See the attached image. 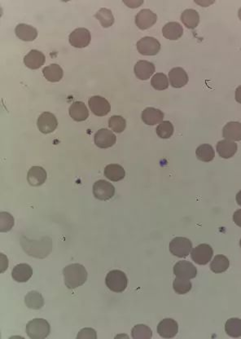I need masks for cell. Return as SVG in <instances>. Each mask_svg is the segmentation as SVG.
<instances>
[{"mask_svg": "<svg viewBox=\"0 0 241 339\" xmlns=\"http://www.w3.org/2000/svg\"><path fill=\"white\" fill-rule=\"evenodd\" d=\"M27 308L33 310H40L44 306V299L40 292L30 291L25 297Z\"/></svg>", "mask_w": 241, "mask_h": 339, "instance_id": "cell-28", "label": "cell"}, {"mask_svg": "<svg viewBox=\"0 0 241 339\" xmlns=\"http://www.w3.org/2000/svg\"><path fill=\"white\" fill-rule=\"evenodd\" d=\"M196 154L198 159L204 162L213 161L215 157V150L210 145H200L196 149Z\"/></svg>", "mask_w": 241, "mask_h": 339, "instance_id": "cell-32", "label": "cell"}, {"mask_svg": "<svg viewBox=\"0 0 241 339\" xmlns=\"http://www.w3.org/2000/svg\"><path fill=\"white\" fill-rule=\"evenodd\" d=\"M178 331L179 325L173 319H164L159 323L157 326V333L163 338H172L176 337Z\"/></svg>", "mask_w": 241, "mask_h": 339, "instance_id": "cell-14", "label": "cell"}, {"mask_svg": "<svg viewBox=\"0 0 241 339\" xmlns=\"http://www.w3.org/2000/svg\"><path fill=\"white\" fill-rule=\"evenodd\" d=\"M173 287L176 294H185L192 290V285L188 279L176 277L174 281Z\"/></svg>", "mask_w": 241, "mask_h": 339, "instance_id": "cell-36", "label": "cell"}, {"mask_svg": "<svg viewBox=\"0 0 241 339\" xmlns=\"http://www.w3.org/2000/svg\"><path fill=\"white\" fill-rule=\"evenodd\" d=\"M239 246H240L241 247V239H240V242H239Z\"/></svg>", "mask_w": 241, "mask_h": 339, "instance_id": "cell-46", "label": "cell"}, {"mask_svg": "<svg viewBox=\"0 0 241 339\" xmlns=\"http://www.w3.org/2000/svg\"><path fill=\"white\" fill-rule=\"evenodd\" d=\"M157 135L161 139H169L174 133V126L169 121H163L156 129Z\"/></svg>", "mask_w": 241, "mask_h": 339, "instance_id": "cell-38", "label": "cell"}, {"mask_svg": "<svg viewBox=\"0 0 241 339\" xmlns=\"http://www.w3.org/2000/svg\"><path fill=\"white\" fill-rule=\"evenodd\" d=\"M229 265H230V262L227 257L219 254L215 256L211 262V271L215 273H224L228 269Z\"/></svg>", "mask_w": 241, "mask_h": 339, "instance_id": "cell-31", "label": "cell"}, {"mask_svg": "<svg viewBox=\"0 0 241 339\" xmlns=\"http://www.w3.org/2000/svg\"><path fill=\"white\" fill-rule=\"evenodd\" d=\"M217 152L221 157L228 159L236 153L237 145L235 142L227 140L219 141L217 145Z\"/></svg>", "mask_w": 241, "mask_h": 339, "instance_id": "cell-26", "label": "cell"}, {"mask_svg": "<svg viewBox=\"0 0 241 339\" xmlns=\"http://www.w3.org/2000/svg\"><path fill=\"white\" fill-rule=\"evenodd\" d=\"M93 194L100 201H108L115 194V188L111 183L106 180H98L93 185Z\"/></svg>", "mask_w": 241, "mask_h": 339, "instance_id": "cell-6", "label": "cell"}, {"mask_svg": "<svg viewBox=\"0 0 241 339\" xmlns=\"http://www.w3.org/2000/svg\"><path fill=\"white\" fill-rule=\"evenodd\" d=\"M77 338H96V332L95 329L86 328L82 329L77 336Z\"/></svg>", "mask_w": 241, "mask_h": 339, "instance_id": "cell-41", "label": "cell"}, {"mask_svg": "<svg viewBox=\"0 0 241 339\" xmlns=\"http://www.w3.org/2000/svg\"><path fill=\"white\" fill-rule=\"evenodd\" d=\"M235 99L238 103L241 104V85L235 90Z\"/></svg>", "mask_w": 241, "mask_h": 339, "instance_id": "cell-43", "label": "cell"}, {"mask_svg": "<svg viewBox=\"0 0 241 339\" xmlns=\"http://www.w3.org/2000/svg\"><path fill=\"white\" fill-rule=\"evenodd\" d=\"M169 83L175 88H181L188 82V74L184 69L177 67L174 68L169 73Z\"/></svg>", "mask_w": 241, "mask_h": 339, "instance_id": "cell-18", "label": "cell"}, {"mask_svg": "<svg viewBox=\"0 0 241 339\" xmlns=\"http://www.w3.org/2000/svg\"><path fill=\"white\" fill-rule=\"evenodd\" d=\"M157 16L153 11L149 9H143L138 14L136 15L135 24L139 29H148L153 26L157 22Z\"/></svg>", "mask_w": 241, "mask_h": 339, "instance_id": "cell-15", "label": "cell"}, {"mask_svg": "<svg viewBox=\"0 0 241 339\" xmlns=\"http://www.w3.org/2000/svg\"><path fill=\"white\" fill-rule=\"evenodd\" d=\"M164 113L158 109L149 107L145 109L142 113V120L145 124L154 126L162 122Z\"/></svg>", "mask_w": 241, "mask_h": 339, "instance_id": "cell-21", "label": "cell"}, {"mask_svg": "<svg viewBox=\"0 0 241 339\" xmlns=\"http://www.w3.org/2000/svg\"><path fill=\"white\" fill-rule=\"evenodd\" d=\"M117 137L108 129H100L95 134V144L100 149H108L113 147L116 144Z\"/></svg>", "mask_w": 241, "mask_h": 339, "instance_id": "cell-13", "label": "cell"}, {"mask_svg": "<svg viewBox=\"0 0 241 339\" xmlns=\"http://www.w3.org/2000/svg\"><path fill=\"white\" fill-rule=\"evenodd\" d=\"M174 274L179 278L193 279L197 275V269L188 261H179L174 267Z\"/></svg>", "mask_w": 241, "mask_h": 339, "instance_id": "cell-11", "label": "cell"}, {"mask_svg": "<svg viewBox=\"0 0 241 339\" xmlns=\"http://www.w3.org/2000/svg\"><path fill=\"white\" fill-rule=\"evenodd\" d=\"M14 226V219L7 212L0 213V231L2 232H9Z\"/></svg>", "mask_w": 241, "mask_h": 339, "instance_id": "cell-40", "label": "cell"}, {"mask_svg": "<svg viewBox=\"0 0 241 339\" xmlns=\"http://www.w3.org/2000/svg\"><path fill=\"white\" fill-rule=\"evenodd\" d=\"M135 76L141 80H148L154 74L155 65L147 60H140L134 65Z\"/></svg>", "mask_w": 241, "mask_h": 339, "instance_id": "cell-19", "label": "cell"}, {"mask_svg": "<svg viewBox=\"0 0 241 339\" xmlns=\"http://www.w3.org/2000/svg\"><path fill=\"white\" fill-rule=\"evenodd\" d=\"M136 46L139 52L144 56H155L161 50V44L153 37L142 38Z\"/></svg>", "mask_w": 241, "mask_h": 339, "instance_id": "cell-7", "label": "cell"}, {"mask_svg": "<svg viewBox=\"0 0 241 339\" xmlns=\"http://www.w3.org/2000/svg\"><path fill=\"white\" fill-rule=\"evenodd\" d=\"M51 327L44 319H33L26 325V333L32 339H44L49 336Z\"/></svg>", "mask_w": 241, "mask_h": 339, "instance_id": "cell-3", "label": "cell"}, {"mask_svg": "<svg viewBox=\"0 0 241 339\" xmlns=\"http://www.w3.org/2000/svg\"><path fill=\"white\" fill-rule=\"evenodd\" d=\"M223 135L230 141H241V123L230 122L223 127Z\"/></svg>", "mask_w": 241, "mask_h": 339, "instance_id": "cell-25", "label": "cell"}, {"mask_svg": "<svg viewBox=\"0 0 241 339\" xmlns=\"http://www.w3.org/2000/svg\"><path fill=\"white\" fill-rule=\"evenodd\" d=\"M48 178L47 172L41 166H33L27 174V180L31 186H41Z\"/></svg>", "mask_w": 241, "mask_h": 339, "instance_id": "cell-16", "label": "cell"}, {"mask_svg": "<svg viewBox=\"0 0 241 339\" xmlns=\"http://www.w3.org/2000/svg\"><path fill=\"white\" fill-rule=\"evenodd\" d=\"M105 176L111 181L118 182L125 178L126 172L122 165L118 164H110L105 168Z\"/></svg>", "mask_w": 241, "mask_h": 339, "instance_id": "cell-27", "label": "cell"}, {"mask_svg": "<svg viewBox=\"0 0 241 339\" xmlns=\"http://www.w3.org/2000/svg\"><path fill=\"white\" fill-rule=\"evenodd\" d=\"M171 254L178 258H186L192 249V242L186 238H176L171 241L169 246Z\"/></svg>", "mask_w": 241, "mask_h": 339, "instance_id": "cell-5", "label": "cell"}, {"mask_svg": "<svg viewBox=\"0 0 241 339\" xmlns=\"http://www.w3.org/2000/svg\"><path fill=\"white\" fill-rule=\"evenodd\" d=\"M15 33L20 40L25 42L33 41L38 36L37 29L26 24H19L16 27Z\"/></svg>", "mask_w": 241, "mask_h": 339, "instance_id": "cell-22", "label": "cell"}, {"mask_svg": "<svg viewBox=\"0 0 241 339\" xmlns=\"http://www.w3.org/2000/svg\"><path fill=\"white\" fill-rule=\"evenodd\" d=\"M106 283L111 291L122 293L127 287L128 280L126 274L120 270H113L108 273Z\"/></svg>", "mask_w": 241, "mask_h": 339, "instance_id": "cell-4", "label": "cell"}, {"mask_svg": "<svg viewBox=\"0 0 241 339\" xmlns=\"http://www.w3.org/2000/svg\"><path fill=\"white\" fill-rule=\"evenodd\" d=\"M70 115L77 122L87 120L89 116V111L83 102L76 101L72 104L70 108Z\"/></svg>", "mask_w": 241, "mask_h": 339, "instance_id": "cell-24", "label": "cell"}, {"mask_svg": "<svg viewBox=\"0 0 241 339\" xmlns=\"http://www.w3.org/2000/svg\"><path fill=\"white\" fill-rule=\"evenodd\" d=\"M109 126L114 132L122 133L126 127V121L122 116L114 115L109 120Z\"/></svg>", "mask_w": 241, "mask_h": 339, "instance_id": "cell-39", "label": "cell"}, {"mask_svg": "<svg viewBox=\"0 0 241 339\" xmlns=\"http://www.w3.org/2000/svg\"><path fill=\"white\" fill-rule=\"evenodd\" d=\"M214 250L208 244H200L191 253L192 260L199 265H205L212 259Z\"/></svg>", "mask_w": 241, "mask_h": 339, "instance_id": "cell-8", "label": "cell"}, {"mask_svg": "<svg viewBox=\"0 0 241 339\" xmlns=\"http://www.w3.org/2000/svg\"><path fill=\"white\" fill-rule=\"evenodd\" d=\"M33 276V269L26 263H20L15 266L12 271L13 280L19 283H25Z\"/></svg>", "mask_w": 241, "mask_h": 339, "instance_id": "cell-17", "label": "cell"}, {"mask_svg": "<svg viewBox=\"0 0 241 339\" xmlns=\"http://www.w3.org/2000/svg\"><path fill=\"white\" fill-rule=\"evenodd\" d=\"M45 62V56L43 52L38 50H32L24 58L25 66L31 70L41 68Z\"/></svg>", "mask_w": 241, "mask_h": 339, "instance_id": "cell-20", "label": "cell"}, {"mask_svg": "<svg viewBox=\"0 0 241 339\" xmlns=\"http://www.w3.org/2000/svg\"><path fill=\"white\" fill-rule=\"evenodd\" d=\"M44 76L47 80L52 83H56L61 80L64 75V72L61 67L57 64H52L45 67L43 71Z\"/></svg>", "mask_w": 241, "mask_h": 339, "instance_id": "cell-29", "label": "cell"}, {"mask_svg": "<svg viewBox=\"0 0 241 339\" xmlns=\"http://www.w3.org/2000/svg\"><path fill=\"white\" fill-rule=\"evenodd\" d=\"M238 15H239V20H240V21H241V8H240V9H239V13H238Z\"/></svg>", "mask_w": 241, "mask_h": 339, "instance_id": "cell-45", "label": "cell"}, {"mask_svg": "<svg viewBox=\"0 0 241 339\" xmlns=\"http://www.w3.org/2000/svg\"><path fill=\"white\" fill-rule=\"evenodd\" d=\"M233 221L235 222L236 225L241 228V209L235 211L233 215Z\"/></svg>", "mask_w": 241, "mask_h": 339, "instance_id": "cell-42", "label": "cell"}, {"mask_svg": "<svg viewBox=\"0 0 241 339\" xmlns=\"http://www.w3.org/2000/svg\"><path fill=\"white\" fill-rule=\"evenodd\" d=\"M236 201L237 203H238V205L240 206L241 207V190L237 193Z\"/></svg>", "mask_w": 241, "mask_h": 339, "instance_id": "cell-44", "label": "cell"}, {"mask_svg": "<svg viewBox=\"0 0 241 339\" xmlns=\"http://www.w3.org/2000/svg\"><path fill=\"white\" fill-rule=\"evenodd\" d=\"M95 18L99 20L104 28H109L114 25V17L111 11L107 9H100L95 15Z\"/></svg>", "mask_w": 241, "mask_h": 339, "instance_id": "cell-34", "label": "cell"}, {"mask_svg": "<svg viewBox=\"0 0 241 339\" xmlns=\"http://www.w3.org/2000/svg\"><path fill=\"white\" fill-rule=\"evenodd\" d=\"M225 331L230 337H240L241 320L238 318L229 319L225 325Z\"/></svg>", "mask_w": 241, "mask_h": 339, "instance_id": "cell-33", "label": "cell"}, {"mask_svg": "<svg viewBox=\"0 0 241 339\" xmlns=\"http://www.w3.org/2000/svg\"><path fill=\"white\" fill-rule=\"evenodd\" d=\"M38 128L44 134H50L56 130L58 126L56 116L49 112H44L38 118Z\"/></svg>", "mask_w": 241, "mask_h": 339, "instance_id": "cell-10", "label": "cell"}, {"mask_svg": "<svg viewBox=\"0 0 241 339\" xmlns=\"http://www.w3.org/2000/svg\"><path fill=\"white\" fill-rule=\"evenodd\" d=\"M64 284L70 290H75L84 285L87 280V272L84 266L79 263L68 265L63 270Z\"/></svg>", "mask_w": 241, "mask_h": 339, "instance_id": "cell-1", "label": "cell"}, {"mask_svg": "<svg viewBox=\"0 0 241 339\" xmlns=\"http://www.w3.org/2000/svg\"><path fill=\"white\" fill-rule=\"evenodd\" d=\"M131 335L134 339H150L153 337V332L147 325H136L132 329Z\"/></svg>", "mask_w": 241, "mask_h": 339, "instance_id": "cell-35", "label": "cell"}, {"mask_svg": "<svg viewBox=\"0 0 241 339\" xmlns=\"http://www.w3.org/2000/svg\"><path fill=\"white\" fill-rule=\"evenodd\" d=\"M21 246L29 256L38 259L48 257L52 250V240L48 236L43 238L40 241H30L25 238L21 241Z\"/></svg>", "mask_w": 241, "mask_h": 339, "instance_id": "cell-2", "label": "cell"}, {"mask_svg": "<svg viewBox=\"0 0 241 339\" xmlns=\"http://www.w3.org/2000/svg\"><path fill=\"white\" fill-rule=\"evenodd\" d=\"M151 85L153 86L154 89L157 91H162V90L167 89L169 87V80L167 79L165 74L158 73L153 77V79L151 80Z\"/></svg>", "mask_w": 241, "mask_h": 339, "instance_id": "cell-37", "label": "cell"}, {"mask_svg": "<svg viewBox=\"0 0 241 339\" xmlns=\"http://www.w3.org/2000/svg\"><path fill=\"white\" fill-rule=\"evenodd\" d=\"M91 42V33L85 28H79L72 32L70 36V43L77 48H86Z\"/></svg>", "mask_w": 241, "mask_h": 339, "instance_id": "cell-12", "label": "cell"}, {"mask_svg": "<svg viewBox=\"0 0 241 339\" xmlns=\"http://www.w3.org/2000/svg\"><path fill=\"white\" fill-rule=\"evenodd\" d=\"M181 21L188 29H195L200 22V16L196 10L187 9L182 13Z\"/></svg>", "mask_w": 241, "mask_h": 339, "instance_id": "cell-30", "label": "cell"}, {"mask_svg": "<svg viewBox=\"0 0 241 339\" xmlns=\"http://www.w3.org/2000/svg\"><path fill=\"white\" fill-rule=\"evenodd\" d=\"M88 105L91 112L96 116H106L111 110L110 102L108 101L106 98L99 95L91 96L89 99Z\"/></svg>", "mask_w": 241, "mask_h": 339, "instance_id": "cell-9", "label": "cell"}, {"mask_svg": "<svg viewBox=\"0 0 241 339\" xmlns=\"http://www.w3.org/2000/svg\"><path fill=\"white\" fill-rule=\"evenodd\" d=\"M162 35L167 40H177L184 35V29L180 23H167L166 25L163 27Z\"/></svg>", "mask_w": 241, "mask_h": 339, "instance_id": "cell-23", "label": "cell"}]
</instances>
